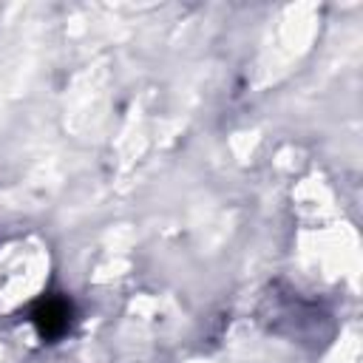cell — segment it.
Segmentation results:
<instances>
[{
	"instance_id": "obj_1",
	"label": "cell",
	"mask_w": 363,
	"mask_h": 363,
	"mask_svg": "<svg viewBox=\"0 0 363 363\" xmlns=\"http://www.w3.org/2000/svg\"><path fill=\"white\" fill-rule=\"evenodd\" d=\"M71 315H74V306L62 295H43L31 306V323H34V329L43 340L62 337L71 326Z\"/></svg>"
}]
</instances>
